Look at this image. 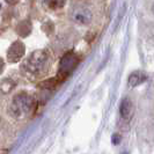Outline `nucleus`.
Returning <instances> with one entry per match:
<instances>
[{
	"mask_svg": "<svg viewBox=\"0 0 154 154\" xmlns=\"http://www.w3.org/2000/svg\"><path fill=\"white\" fill-rule=\"evenodd\" d=\"M152 12H153V13H154V4H153V5H152Z\"/></svg>",
	"mask_w": 154,
	"mask_h": 154,
	"instance_id": "obj_13",
	"label": "nucleus"
},
{
	"mask_svg": "<svg viewBox=\"0 0 154 154\" xmlns=\"http://www.w3.org/2000/svg\"><path fill=\"white\" fill-rule=\"evenodd\" d=\"M145 80H146V74L140 72V71H136L129 77V86L130 87H136V86L143 84Z\"/></svg>",
	"mask_w": 154,
	"mask_h": 154,
	"instance_id": "obj_7",
	"label": "nucleus"
},
{
	"mask_svg": "<svg viewBox=\"0 0 154 154\" xmlns=\"http://www.w3.org/2000/svg\"><path fill=\"white\" fill-rule=\"evenodd\" d=\"M69 16H71V20L78 24H88L91 23L93 19L92 12L84 6H77L72 8Z\"/></svg>",
	"mask_w": 154,
	"mask_h": 154,
	"instance_id": "obj_4",
	"label": "nucleus"
},
{
	"mask_svg": "<svg viewBox=\"0 0 154 154\" xmlns=\"http://www.w3.org/2000/svg\"><path fill=\"white\" fill-rule=\"evenodd\" d=\"M35 109V100L28 93L21 92L16 94L9 104V114L16 121H22L32 114Z\"/></svg>",
	"mask_w": 154,
	"mask_h": 154,
	"instance_id": "obj_1",
	"label": "nucleus"
},
{
	"mask_svg": "<svg viewBox=\"0 0 154 154\" xmlns=\"http://www.w3.org/2000/svg\"><path fill=\"white\" fill-rule=\"evenodd\" d=\"M119 112L122 118H124L125 121H130L133 115V104L130 99H124L121 103V107H119Z\"/></svg>",
	"mask_w": 154,
	"mask_h": 154,
	"instance_id": "obj_6",
	"label": "nucleus"
},
{
	"mask_svg": "<svg viewBox=\"0 0 154 154\" xmlns=\"http://www.w3.org/2000/svg\"><path fill=\"white\" fill-rule=\"evenodd\" d=\"M49 60L50 57L45 50H37L26 59V62L22 65V69L27 75L29 74L32 77H39L48 71Z\"/></svg>",
	"mask_w": 154,
	"mask_h": 154,
	"instance_id": "obj_2",
	"label": "nucleus"
},
{
	"mask_svg": "<svg viewBox=\"0 0 154 154\" xmlns=\"http://www.w3.org/2000/svg\"><path fill=\"white\" fill-rule=\"evenodd\" d=\"M78 63H79V58L75 54H73V52L65 54L60 59V63H59V71H58V77L57 78L60 81L66 79L77 67Z\"/></svg>",
	"mask_w": 154,
	"mask_h": 154,
	"instance_id": "obj_3",
	"label": "nucleus"
},
{
	"mask_svg": "<svg viewBox=\"0 0 154 154\" xmlns=\"http://www.w3.org/2000/svg\"><path fill=\"white\" fill-rule=\"evenodd\" d=\"M2 69H4V60L0 58V73L2 72Z\"/></svg>",
	"mask_w": 154,
	"mask_h": 154,
	"instance_id": "obj_11",
	"label": "nucleus"
},
{
	"mask_svg": "<svg viewBox=\"0 0 154 154\" xmlns=\"http://www.w3.org/2000/svg\"><path fill=\"white\" fill-rule=\"evenodd\" d=\"M23 54H24V44L20 41H16L9 46L7 58L11 63H16L22 58Z\"/></svg>",
	"mask_w": 154,
	"mask_h": 154,
	"instance_id": "obj_5",
	"label": "nucleus"
},
{
	"mask_svg": "<svg viewBox=\"0 0 154 154\" xmlns=\"http://www.w3.org/2000/svg\"><path fill=\"white\" fill-rule=\"evenodd\" d=\"M119 140H121V137H119L118 134H115V136L112 137V141H114V144H118V143H119Z\"/></svg>",
	"mask_w": 154,
	"mask_h": 154,
	"instance_id": "obj_10",
	"label": "nucleus"
},
{
	"mask_svg": "<svg viewBox=\"0 0 154 154\" xmlns=\"http://www.w3.org/2000/svg\"><path fill=\"white\" fill-rule=\"evenodd\" d=\"M8 4H11V5H14V4H16L19 0H6Z\"/></svg>",
	"mask_w": 154,
	"mask_h": 154,
	"instance_id": "obj_12",
	"label": "nucleus"
},
{
	"mask_svg": "<svg viewBox=\"0 0 154 154\" xmlns=\"http://www.w3.org/2000/svg\"><path fill=\"white\" fill-rule=\"evenodd\" d=\"M16 31L21 37H26L30 34L31 31V23L28 20H23L16 26Z\"/></svg>",
	"mask_w": 154,
	"mask_h": 154,
	"instance_id": "obj_8",
	"label": "nucleus"
},
{
	"mask_svg": "<svg viewBox=\"0 0 154 154\" xmlns=\"http://www.w3.org/2000/svg\"><path fill=\"white\" fill-rule=\"evenodd\" d=\"M66 0H45V4L48 7L57 9V8H62L65 5Z\"/></svg>",
	"mask_w": 154,
	"mask_h": 154,
	"instance_id": "obj_9",
	"label": "nucleus"
},
{
	"mask_svg": "<svg viewBox=\"0 0 154 154\" xmlns=\"http://www.w3.org/2000/svg\"><path fill=\"white\" fill-rule=\"evenodd\" d=\"M123 154H128V153H123Z\"/></svg>",
	"mask_w": 154,
	"mask_h": 154,
	"instance_id": "obj_14",
	"label": "nucleus"
}]
</instances>
